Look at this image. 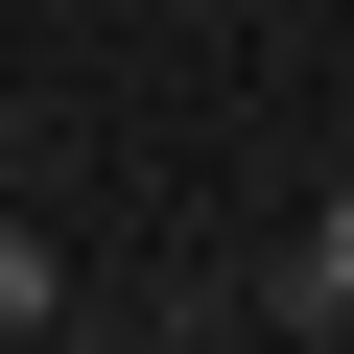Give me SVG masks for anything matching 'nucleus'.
Segmentation results:
<instances>
[{"mask_svg":"<svg viewBox=\"0 0 354 354\" xmlns=\"http://www.w3.org/2000/svg\"><path fill=\"white\" fill-rule=\"evenodd\" d=\"M283 330H354V189L307 213V260H283Z\"/></svg>","mask_w":354,"mask_h":354,"instance_id":"1","label":"nucleus"},{"mask_svg":"<svg viewBox=\"0 0 354 354\" xmlns=\"http://www.w3.org/2000/svg\"><path fill=\"white\" fill-rule=\"evenodd\" d=\"M165 24H213V0H165Z\"/></svg>","mask_w":354,"mask_h":354,"instance_id":"3","label":"nucleus"},{"mask_svg":"<svg viewBox=\"0 0 354 354\" xmlns=\"http://www.w3.org/2000/svg\"><path fill=\"white\" fill-rule=\"evenodd\" d=\"M48 307H71V260H48L24 213H0V330H48Z\"/></svg>","mask_w":354,"mask_h":354,"instance_id":"2","label":"nucleus"}]
</instances>
